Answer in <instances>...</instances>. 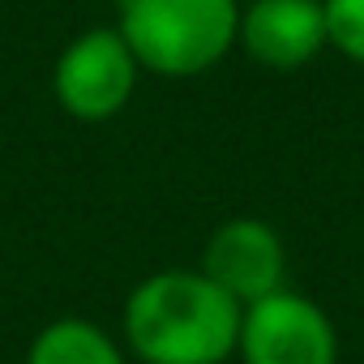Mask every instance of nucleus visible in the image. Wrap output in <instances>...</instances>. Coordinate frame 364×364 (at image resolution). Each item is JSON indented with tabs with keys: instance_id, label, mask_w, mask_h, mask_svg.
I'll list each match as a JSON object with an SVG mask.
<instances>
[{
	"instance_id": "f257e3e1",
	"label": "nucleus",
	"mask_w": 364,
	"mask_h": 364,
	"mask_svg": "<svg viewBox=\"0 0 364 364\" xmlns=\"http://www.w3.org/2000/svg\"><path fill=\"white\" fill-rule=\"evenodd\" d=\"M240 317L245 309L202 270H159L129 291L120 326L141 364H228Z\"/></svg>"
},
{
	"instance_id": "f03ea898",
	"label": "nucleus",
	"mask_w": 364,
	"mask_h": 364,
	"mask_svg": "<svg viewBox=\"0 0 364 364\" xmlns=\"http://www.w3.org/2000/svg\"><path fill=\"white\" fill-rule=\"evenodd\" d=\"M116 31L141 69L198 77L240 43V0H129Z\"/></svg>"
},
{
	"instance_id": "7ed1b4c3",
	"label": "nucleus",
	"mask_w": 364,
	"mask_h": 364,
	"mask_svg": "<svg viewBox=\"0 0 364 364\" xmlns=\"http://www.w3.org/2000/svg\"><path fill=\"white\" fill-rule=\"evenodd\" d=\"M137 73L141 65L124 43V35L116 26H95L82 31L73 43H65V52L56 56L52 95L73 120L99 124L129 107L137 90Z\"/></svg>"
},
{
	"instance_id": "20e7f679",
	"label": "nucleus",
	"mask_w": 364,
	"mask_h": 364,
	"mask_svg": "<svg viewBox=\"0 0 364 364\" xmlns=\"http://www.w3.org/2000/svg\"><path fill=\"white\" fill-rule=\"evenodd\" d=\"M236 355L245 364H338V334L317 300L279 287L245 309Z\"/></svg>"
},
{
	"instance_id": "39448f33",
	"label": "nucleus",
	"mask_w": 364,
	"mask_h": 364,
	"mask_svg": "<svg viewBox=\"0 0 364 364\" xmlns=\"http://www.w3.org/2000/svg\"><path fill=\"white\" fill-rule=\"evenodd\" d=\"M198 270L215 287H223L240 309H249L274 296L279 287H287V249H283V236L266 219L240 215L215 228Z\"/></svg>"
},
{
	"instance_id": "423d86ee",
	"label": "nucleus",
	"mask_w": 364,
	"mask_h": 364,
	"mask_svg": "<svg viewBox=\"0 0 364 364\" xmlns=\"http://www.w3.org/2000/svg\"><path fill=\"white\" fill-rule=\"evenodd\" d=\"M240 48L262 69H304L330 48L321 0H249L240 9Z\"/></svg>"
},
{
	"instance_id": "0eeeda50",
	"label": "nucleus",
	"mask_w": 364,
	"mask_h": 364,
	"mask_svg": "<svg viewBox=\"0 0 364 364\" xmlns=\"http://www.w3.org/2000/svg\"><path fill=\"white\" fill-rule=\"evenodd\" d=\"M26 364H129V360L103 326L86 317H56L35 334Z\"/></svg>"
},
{
	"instance_id": "6e6552de",
	"label": "nucleus",
	"mask_w": 364,
	"mask_h": 364,
	"mask_svg": "<svg viewBox=\"0 0 364 364\" xmlns=\"http://www.w3.org/2000/svg\"><path fill=\"white\" fill-rule=\"evenodd\" d=\"M330 48L364 69V0H321Z\"/></svg>"
},
{
	"instance_id": "1a4fd4ad",
	"label": "nucleus",
	"mask_w": 364,
	"mask_h": 364,
	"mask_svg": "<svg viewBox=\"0 0 364 364\" xmlns=\"http://www.w3.org/2000/svg\"><path fill=\"white\" fill-rule=\"evenodd\" d=\"M116 5H120V9H124V5H129V0H116Z\"/></svg>"
}]
</instances>
